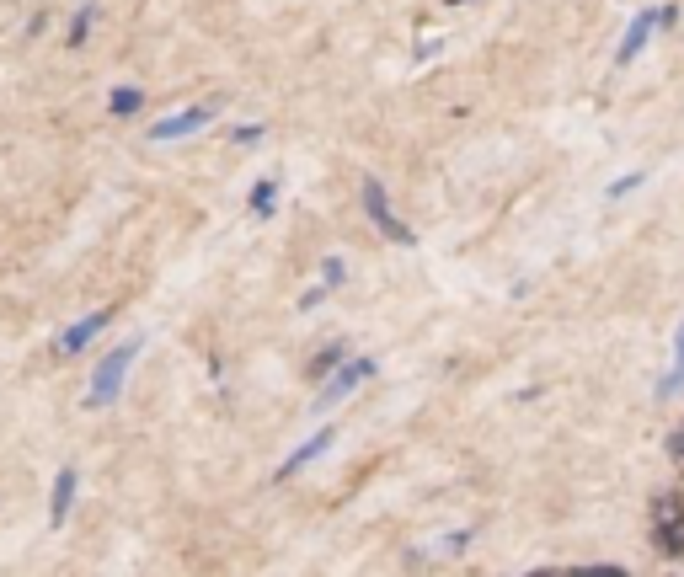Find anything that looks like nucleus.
<instances>
[{
    "instance_id": "obj_6",
    "label": "nucleus",
    "mask_w": 684,
    "mask_h": 577,
    "mask_svg": "<svg viewBox=\"0 0 684 577\" xmlns=\"http://www.w3.org/2000/svg\"><path fill=\"white\" fill-rule=\"evenodd\" d=\"M102 326H107V310H91V316H86V321H75V326H70V332H65V337H59V353H81V348H86V342H91V337H97V332H102Z\"/></svg>"
},
{
    "instance_id": "obj_5",
    "label": "nucleus",
    "mask_w": 684,
    "mask_h": 577,
    "mask_svg": "<svg viewBox=\"0 0 684 577\" xmlns=\"http://www.w3.org/2000/svg\"><path fill=\"white\" fill-rule=\"evenodd\" d=\"M652 27H658V11H642V17H636V22L626 27V43H620V49H615V59H620V65H631V59L642 54V43L652 38Z\"/></svg>"
},
{
    "instance_id": "obj_8",
    "label": "nucleus",
    "mask_w": 684,
    "mask_h": 577,
    "mask_svg": "<svg viewBox=\"0 0 684 577\" xmlns=\"http://www.w3.org/2000/svg\"><path fill=\"white\" fill-rule=\"evenodd\" d=\"M326 444H332V428H321V433H316V439H305V444H300V449H294V455H289L284 465H278V476H294V471H300V465H310V460H316V455H321V449H326Z\"/></svg>"
},
{
    "instance_id": "obj_10",
    "label": "nucleus",
    "mask_w": 684,
    "mask_h": 577,
    "mask_svg": "<svg viewBox=\"0 0 684 577\" xmlns=\"http://www.w3.org/2000/svg\"><path fill=\"white\" fill-rule=\"evenodd\" d=\"M679 385H684V326H679V342H674V374L663 380V396H674Z\"/></svg>"
},
{
    "instance_id": "obj_16",
    "label": "nucleus",
    "mask_w": 684,
    "mask_h": 577,
    "mask_svg": "<svg viewBox=\"0 0 684 577\" xmlns=\"http://www.w3.org/2000/svg\"><path fill=\"white\" fill-rule=\"evenodd\" d=\"M668 455H674V460H684V428L674 433V439H668Z\"/></svg>"
},
{
    "instance_id": "obj_11",
    "label": "nucleus",
    "mask_w": 684,
    "mask_h": 577,
    "mask_svg": "<svg viewBox=\"0 0 684 577\" xmlns=\"http://www.w3.org/2000/svg\"><path fill=\"white\" fill-rule=\"evenodd\" d=\"M113 113H118V118L139 113V91H134V86H118V91H113Z\"/></svg>"
},
{
    "instance_id": "obj_1",
    "label": "nucleus",
    "mask_w": 684,
    "mask_h": 577,
    "mask_svg": "<svg viewBox=\"0 0 684 577\" xmlns=\"http://www.w3.org/2000/svg\"><path fill=\"white\" fill-rule=\"evenodd\" d=\"M139 358V337H129L123 348H113L97 364V380H91V396H86V407H107V401H118L123 391V374H129V364Z\"/></svg>"
},
{
    "instance_id": "obj_7",
    "label": "nucleus",
    "mask_w": 684,
    "mask_h": 577,
    "mask_svg": "<svg viewBox=\"0 0 684 577\" xmlns=\"http://www.w3.org/2000/svg\"><path fill=\"white\" fill-rule=\"evenodd\" d=\"M70 503H75V465H65V471L54 476V503H49V519H54V524H65Z\"/></svg>"
},
{
    "instance_id": "obj_13",
    "label": "nucleus",
    "mask_w": 684,
    "mask_h": 577,
    "mask_svg": "<svg viewBox=\"0 0 684 577\" xmlns=\"http://www.w3.org/2000/svg\"><path fill=\"white\" fill-rule=\"evenodd\" d=\"M631 187H642V171H631V177L610 182V193H604V198H620V193H631Z\"/></svg>"
},
{
    "instance_id": "obj_12",
    "label": "nucleus",
    "mask_w": 684,
    "mask_h": 577,
    "mask_svg": "<svg viewBox=\"0 0 684 577\" xmlns=\"http://www.w3.org/2000/svg\"><path fill=\"white\" fill-rule=\"evenodd\" d=\"M252 214H273V182H257L252 187Z\"/></svg>"
},
{
    "instance_id": "obj_9",
    "label": "nucleus",
    "mask_w": 684,
    "mask_h": 577,
    "mask_svg": "<svg viewBox=\"0 0 684 577\" xmlns=\"http://www.w3.org/2000/svg\"><path fill=\"white\" fill-rule=\"evenodd\" d=\"M342 358H348V342H332V348H321L316 358H310V380H326V374H332V364H342Z\"/></svg>"
},
{
    "instance_id": "obj_15",
    "label": "nucleus",
    "mask_w": 684,
    "mask_h": 577,
    "mask_svg": "<svg viewBox=\"0 0 684 577\" xmlns=\"http://www.w3.org/2000/svg\"><path fill=\"white\" fill-rule=\"evenodd\" d=\"M86 27H91V6L75 17V27H70V43H86Z\"/></svg>"
},
{
    "instance_id": "obj_2",
    "label": "nucleus",
    "mask_w": 684,
    "mask_h": 577,
    "mask_svg": "<svg viewBox=\"0 0 684 577\" xmlns=\"http://www.w3.org/2000/svg\"><path fill=\"white\" fill-rule=\"evenodd\" d=\"M369 374H375V364H369V358H342V369L332 374V380L321 385V396H316V412H332L337 401H348L353 391H359V385L369 380Z\"/></svg>"
},
{
    "instance_id": "obj_4",
    "label": "nucleus",
    "mask_w": 684,
    "mask_h": 577,
    "mask_svg": "<svg viewBox=\"0 0 684 577\" xmlns=\"http://www.w3.org/2000/svg\"><path fill=\"white\" fill-rule=\"evenodd\" d=\"M209 118H214V107H188V113H177V118H161V123H155L150 139H182V134H198Z\"/></svg>"
},
{
    "instance_id": "obj_17",
    "label": "nucleus",
    "mask_w": 684,
    "mask_h": 577,
    "mask_svg": "<svg viewBox=\"0 0 684 577\" xmlns=\"http://www.w3.org/2000/svg\"><path fill=\"white\" fill-rule=\"evenodd\" d=\"M449 6H465V0H449Z\"/></svg>"
},
{
    "instance_id": "obj_3",
    "label": "nucleus",
    "mask_w": 684,
    "mask_h": 577,
    "mask_svg": "<svg viewBox=\"0 0 684 577\" xmlns=\"http://www.w3.org/2000/svg\"><path fill=\"white\" fill-rule=\"evenodd\" d=\"M364 204H369V214H375V225H380V230H385V236H391L396 246H417V236H412V230H407V225H401L396 214H391V198H385V187H380L375 177H364Z\"/></svg>"
},
{
    "instance_id": "obj_14",
    "label": "nucleus",
    "mask_w": 684,
    "mask_h": 577,
    "mask_svg": "<svg viewBox=\"0 0 684 577\" xmlns=\"http://www.w3.org/2000/svg\"><path fill=\"white\" fill-rule=\"evenodd\" d=\"M679 513H684V503H679V497H663V503H658V524L679 519Z\"/></svg>"
}]
</instances>
